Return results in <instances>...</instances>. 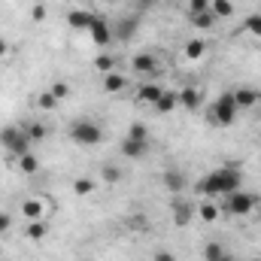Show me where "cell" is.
<instances>
[{"mask_svg":"<svg viewBox=\"0 0 261 261\" xmlns=\"http://www.w3.org/2000/svg\"><path fill=\"white\" fill-rule=\"evenodd\" d=\"M9 52H12V46H9V40H3V37H0V58H6Z\"/></svg>","mask_w":261,"mask_h":261,"instance_id":"cell-38","label":"cell"},{"mask_svg":"<svg viewBox=\"0 0 261 261\" xmlns=\"http://www.w3.org/2000/svg\"><path fill=\"white\" fill-rule=\"evenodd\" d=\"M9 228H12V219H9L6 213H0V234H6Z\"/></svg>","mask_w":261,"mask_h":261,"instance_id":"cell-37","label":"cell"},{"mask_svg":"<svg viewBox=\"0 0 261 261\" xmlns=\"http://www.w3.org/2000/svg\"><path fill=\"white\" fill-rule=\"evenodd\" d=\"M192 24H195L197 31H210V28L216 24V15H213L210 9H206V12H195V15H192Z\"/></svg>","mask_w":261,"mask_h":261,"instance_id":"cell-20","label":"cell"},{"mask_svg":"<svg viewBox=\"0 0 261 261\" xmlns=\"http://www.w3.org/2000/svg\"><path fill=\"white\" fill-rule=\"evenodd\" d=\"M34 103H37L40 110H55V107H58L61 100H58V97H55L52 91H43V94H37V100H34Z\"/></svg>","mask_w":261,"mask_h":261,"instance_id":"cell-26","label":"cell"},{"mask_svg":"<svg viewBox=\"0 0 261 261\" xmlns=\"http://www.w3.org/2000/svg\"><path fill=\"white\" fill-rule=\"evenodd\" d=\"M197 216H200L203 222H216V219H219V206L210 203V200H203V203L197 206Z\"/></svg>","mask_w":261,"mask_h":261,"instance_id":"cell-24","label":"cell"},{"mask_svg":"<svg viewBox=\"0 0 261 261\" xmlns=\"http://www.w3.org/2000/svg\"><path fill=\"white\" fill-rule=\"evenodd\" d=\"M149 146H152V140H130V137H125L122 140V155H128V158H146Z\"/></svg>","mask_w":261,"mask_h":261,"instance_id":"cell-11","label":"cell"},{"mask_svg":"<svg viewBox=\"0 0 261 261\" xmlns=\"http://www.w3.org/2000/svg\"><path fill=\"white\" fill-rule=\"evenodd\" d=\"M103 3H116V0H103Z\"/></svg>","mask_w":261,"mask_h":261,"instance_id":"cell-40","label":"cell"},{"mask_svg":"<svg viewBox=\"0 0 261 261\" xmlns=\"http://www.w3.org/2000/svg\"><path fill=\"white\" fill-rule=\"evenodd\" d=\"M240 182H243V176H240L237 164H225V167L213 170L210 176H203L195 186V192L200 197H225V195H231V192H237Z\"/></svg>","mask_w":261,"mask_h":261,"instance_id":"cell-1","label":"cell"},{"mask_svg":"<svg viewBox=\"0 0 261 261\" xmlns=\"http://www.w3.org/2000/svg\"><path fill=\"white\" fill-rule=\"evenodd\" d=\"M31 15H34V21H43V18H46V6H43V3H37Z\"/></svg>","mask_w":261,"mask_h":261,"instance_id":"cell-36","label":"cell"},{"mask_svg":"<svg viewBox=\"0 0 261 261\" xmlns=\"http://www.w3.org/2000/svg\"><path fill=\"white\" fill-rule=\"evenodd\" d=\"M73 192H76L79 197H88L91 192H94V179H88V176L76 179V182H73Z\"/></svg>","mask_w":261,"mask_h":261,"instance_id":"cell-27","label":"cell"},{"mask_svg":"<svg viewBox=\"0 0 261 261\" xmlns=\"http://www.w3.org/2000/svg\"><path fill=\"white\" fill-rule=\"evenodd\" d=\"M128 228H134V231H146V216H130Z\"/></svg>","mask_w":261,"mask_h":261,"instance_id":"cell-34","label":"cell"},{"mask_svg":"<svg viewBox=\"0 0 261 261\" xmlns=\"http://www.w3.org/2000/svg\"><path fill=\"white\" fill-rule=\"evenodd\" d=\"M222 252H225V246H222L219 240H210V243L203 246V261H219Z\"/></svg>","mask_w":261,"mask_h":261,"instance_id":"cell-23","label":"cell"},{"mask_svg":"<svg viewBox=\"0 0 261 261\" xmlns=\"http://www.w3.org/2000/svg\"><path fill=\"white\" fill-rule=\"evenodd\" d=\"M24 134H28V140H31V143H40V140H46L49 128H46L43 122H31V125L24 128Z\"/></svg>","mask_w":261,"mask_h":261,"instance_id":"cell-22","label":"cell"},{"mask_svg":"<svg viewBox=\"0 0 261 261\" xmlns=\"http://www.w3.org/2000/svg\"><path fill=\"white\" fill-rule=\"evenodd\" d=\"M255 203H258V197H255V195H246V192H240V189H237V192L225 195L222 213H228V216H249Z\"/></svg>","mask_w":261,"mask_h":261,"instance_id":"cell-5","label":"cell"},{"mask_svg":"<svg viewBox=\"0 0 261 261\" xmlns=\"http://www.w3.org/2000/svg\"><path fill=\"white\" fill-rule=\"evenodd\" d=\"M0 146L6 149V161H18L21 155L31 152V140H28L24 128H15V125L0 128Z\"/></svg>","mask_w":261,"mask_h":261,"instance_id":"cell-2","label":"cell"},{"mask_svg":"<svg viewBox=\"0 0 261 261\" xmlns=\"http://www.w3.org/2000/svg\"><path fill=\"white\" fill-rule=\"evenodd\" d=\"M210 3H213V0H189V15H195V12H206Z\"/></svg>","mask_w":261,"mask_h":261,"instance_id":"cell-33","label":"cell"},{"mask_svg":"<svg viewBox=\"0 0 261 261\" xmlns=\"http://www.w3.org/2000/svg\"><path fill=\"white\" fill-rule=\"evenodd\" d=\"M152 261H176V255H173L170 249H155V255H152Z\"/></svg>","mask_w":261,"mask_h":261,"instance_id":"cell-35","label":"cell"},{"mask_svg":"<svg viewBox=\"0 0 261 261\" xmlns=\"http://www.w3.org/2000/svg\"><path fill=\"white\" fill-rule=\"evenodd\" d=\"M94 67H97L100 73H113V67H116V58H113V55H97V58H94Z\"/></svg>","mask_w":261,"mask_h":261,"instance_id":"cell-30","label":"cell"},{"mask_svg":"<svg viewBox=\"0 0 261 261\" xmlns=\"http://www.w3.org/2000/svg\"><path fill=\"white\" fill-rule=\"evenodd\" d=\"M243 28H246L249 34H255V37H261V15H249V18L243 21Z\"/></svg>","mask_w":261,"mask_h":261,"instance_id":"cell-31","label":"cell"},{"mask_svg":"<svg viewBox=\"0 0 261 261\" xmlns=\"http://www.w3.org/2000/svg\"><path fill=\"white\" fill-rule=\"evenodd\" d=\"M128 137L130 140H152V137H149V128H146L143 122H134L128 128Z\"/></svg>","mask_w":261,"mask_h":261,"instance_id":"cell-28","label":"cell"},{"mask_svg":"<svg viewBox=\"0 0 261 261\" xmlns=\"http://www.w3.org/2000/svg\"><path fill=\"white\" fill-rule=\"evenodd\" d=\"M49 91H52V94H55L58 100H64L67 94H70V85H67V82H61V79H58V82H52V88H49Z\"/></svg>","mask_w":261,"mask_h":261,"instance_id":"cell-32","label":"cell"},{"mask_svg":"<svg viewBox=\"0 0 261 261\" xmlns=\"http://www.w3.org/2000/svg\"><path fill=\"white\" fill-rule=\"evenodd\" d=\"M130 67H134L137 73H143V76H152V73H158V58L149 55V52H140V55L130 58Z\"/></svg>","mask_w":261,"mask_h":261,"instance_id":"cell-8","label":"cell"},{"mask_svg":"<svg viewBox=\"0 0 261 261\" xmlns=\"http://www.w3.org/2000/svg\"><path fill=\"white\" fill-rule=\"evenodd\" d=\"M234 103H237V110H252L261 103V91L249 88V85H240V88H234Z\"/></svg>","mask_w":261,"mask_h":261,"instance_id":"cell-6","label":"cell"},{"mask_svg":"<svg viewBox=\"0 0 261 261\" xmlns=\"http://www.w3.org/2000/svg\"><path fill=\"white\" fill-rule=\"evenodd\" d=\"M176 97H179V107L189 110V113H195L200 107V91L197 88H182V91H176Z\"/></svg>","mask_w":261,"mask_h":261,"instance_id":"cell-13","label":"cell"},{"mask_svg":"<svg viewBox=\"0 0 261 261\" xmlns=\"http://www.w3.org/2000/svg\"><path fill=\"white\" fill-rule=\"evenodd\" d=\"M161 94H164V88H161L158 82H143V85L137 88V100H140V103H149V107H155Z\"/></svg>","mask_w":261,"mask_h":261,"instance_id":"cell-10","label":"cell"},{"mask_svg":"<svg viewBox=\"0 0 261 261\" xmlns=\"http://www.w3.org/2000/svg\"><path fill=\"white\" fill-rule=\"evenodd\" d=\"M46 231H49V228H46V222H43V219H31V222H28V228H24V237H28V240H43V237H46Z\"/></svg>","mask_w":261,"mask_h":261,"instance_id":"cell-16","label":"cell"},{"mask_svg":"<svg viewBox=\"0 0 261 261\" xmlns=\"http://www.w3.org/2000/svg\"><path fill=\"white\" fill-rule=\"evenodd\" d=\"M18 170H21L24 176H34V173L40 170V158H37V155H31V152H28V155H21V158H18Z\"/></svg>","mask_w":261,"mask_h":261,"instance_id":"cell-17","label":"cell"},{"mask_svg":"<svg viewBox=\"0 0 261 261\" xmlns=\"http://www.w3.org/2000/svg\"><path fill=\"white\" fill-rule=\"evenodd\" d=\"M203 52H206V43H203V40H192V43L186 46V58H189V61L203 58Z\"/></svg>","mask_w":261,"mask_h":261,"instance_id":"cell-25","label":"cell"},{"mask_svg":"<svg viewBox=\"0 0 261 261\" xmlns=\"http://www.w3.org/2000/svg\"><path fill=\"white\" fill-rule=\"evenodd\" d=\"M125 85H128V79L122 76V73H103V91L107 94H119V91H125Z\"/></svg>","mask_w":261,"mask_h":261,"instance_id":"cell-12","label":"cell"},{"mask_svg":"<svg viewBox=\"0 0 261 261\" xmlns=\"http://www.w3.org/2000/svg\"><path fill=\"white\" fill-rule=\"evenodd\" d=\"M249 261H261V258H249Z\"/></svg>","mask_w":261,"mask_h":261,"instance_id":"cell-41","label":"cell"},{"mask_svg":"<svg viewBox=\"0 0 261 261\" xmlns=\"http://www.w3.org/2000/svg\"><path fill=\"white\" fill-rule=\"evenodd\" d=\"M234 119H237L234 91H222V94L213 100V107H210V122L219 125V128H228V125H234Z\"/></svg>","mask_w":261,"mask_h":261,"instance_id":"cell-3","label":"cell"},{"mask_svg":"<svg viewBox=\"0 0 261 261\" xmlns=\"http://www.w3.org/2000/svg\"><path fill=\"white\" fill-rule=\"evenodd\" d=\"M21 213H24V219H28V222H31V219H43V203L31 197V200H24V203H21Z\"/></svg>","mask_w":261,"mask_h":261,"instance_id":"cell-21","label":"cell"},{"mask_svg":"<svg viewBox=\"0 0 261 261\" xmlns=\"http://www.w3.org/2000/svg\"><path fill=\"white\" fill-rule=\"evenodd\" d=\"M173 222H176L179 228H186V225L192 222V210H189V203H182V200H173Z\"/></svg>","mask_w":261,"mask_h":261,"instance_id":"cell-15","label":"cell"},{"mask_svg":"<svg viewBox=\"0 0 261 261\" xmlns=\"http://www.w3.org/2000/svg\"><path fill=\"white\" fill-rule=\"evenodd\" d=\"M94 18H97V15H91L88 9H70V12H67V24H70L73 31H82V34L91 31Z\"/></svg>","mask_w":261,"mask_h":261,"instance_id":"cell-7","label":"cell"},{"mask_svg":"<svg viewBox=\"0 0 261 261\" xmlns=\"http://www.w3.org/2000/svg\"><path fill=\"white\" fill-rule=\"evenodd\" d=\"M70 140H73L76 146H97V143L103 140V130L97 128L94 122H88V119H76V122L70 125Z\"/></svg>","mask_w":261,"mask_h":261,"instance_id":"cell-4","label":"cell"},{"mask_svg":"<svg viewBox=\"0 0 261 261\" xmlns=\"http://www.w3.org/2000/svg\"><path fill=\"white\" fill-rule=\"evenodd\" d=\"M210 12H213L216 18H231V15H234V3H231V0H213V3H210Z\"/></svg>","mask_w":261,"mask_h":261,"instance_id":"cell-18","label":"cell"},{"mask_svg":"<svg viewBox=\"0 0 261 261\" xmlns=\"http://www.w3.org/2000/svg\"><path fill=\"white\" fill-rule=\"evenodd\" d=\"M219 261H237V258H234V255H231V252L225 249V252H222V258H219Z\"/></svg>","mask_w":261,"mask_h":261,"instance_id":"cell-39","label":"cell"},{"mask_svg":"<svg viewBox=\"0 0 261 261\" xmlns=\"http://www.w3.org/2000/svg\"><path fill=\"white\" fill-rule=\"evenodd\" d=\"M88 34H91L94 46H100V49H103V46H110V40H113V28H110L103 18H94V24H91V31H88Z\"/></svg>","mask_w":261,"mask_h":261,"instance_id":"cell-9","label":"cell"},{"mask_svg":"<svg viewBox=\"0 0 261 261\" xmlns=\"http://www.w3.org/2000/svg\"><path fill=\"white\" fill-rule=\"evenodd\" d=\"M100 176H103L107 182H119V179H122V167H116V164H103Z\"/></svg>","mask_w":261,"mask_h":261,"instance_id":"cell-29","label":"cell"},{"mask_svg":"<svg viewBox=\"0 0 261 261\" xmlns=\"http://www.w3.org/2000/svg\"><path fill=\"white\" fill-rule=\"evenodd\" d=\"M164 186H167L170 192H182V189H186V176H182L179 170H167V173H164Z\"/></svg>","mask_w":261,"mask_h":261,"instance_id":"cell-19","label":"cell"},{"mask_svg":"<svg viewBox=\"0 0 261 261\" xmlns=\"http://www.w3.org/2000/svg\"><path fill=\"white\" fill-rule=\"evenodd\" d=\"M176 107H179V97H176V91H164V94L158 97V103H155V113L167 116V113H173Z\"/></svg>","mask_w":261,"mask_h":261,"instance_id":"cell-14","label":"cell"}]
</instances>
